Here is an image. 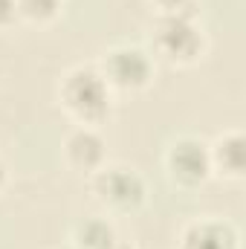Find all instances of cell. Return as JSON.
<instances>
[{
  "instance_id": "30bf717a",
  "label": "cell",
  "mask_w": 246,
  "mask_h": 249,
  "mask_svg": "<svg viewBox=\"0 0 246 249\" xmlns=\"http://www.w3.org/2000/svg\"><path fill=\"white\" fill-rule=\"evenodd\" d=\"M18 3V18H26L32 23H50L61 12L64 0H15Z\"/></svg>"
},
{
  "instance_id": "7c38bea8",
  "label": "cell",
  "mask_w": 246,
  "mask_h": 249,
  "mask_svg": "<svg viewBox=\"0 0 246 249\" xmlns=\"http://www.w3.org/2000/svg\"><path fill=\"white\" fill-rule=\"evenodd\" d=\"M15 18H18V3L15 0H0V29L12 26Z\"/></svg>"
},
{
  "instance_id": "8992f818",
  "label": "cell",
  "mask_w": 246,
  "mask_h": 249,
  "mask_svg": "<svg viewBox=\"0 0 246 249\" xmlns=\"http://www.w3.org/2000/svg\"><path fill=\"white\" fill-rule=\"evenodd\" d=\"M177 249H241V232L223 217H197L180 232Z\"/></svg>"
},
{
  "instance_id": "52a82bcc",
  "label": "cell",
  "mask_w": 246,
  "mask_h": 249,
  "mask_svg": "<svg viewBox=\"0 0 246 249\" xmlns=\"http://www.w3.org/2000/svg\"><path fill=\"white\" fill-rule=\"evenodd\" d=\"M64 160L75 171L93 174V171H99L107 162V142H105V136L96 127L78 124L64 139Z\"/></svg>"
},
{
  "instance_id": "8fae6325",
  "label": "cell",
  "mask_w": 246,
  "mask_h": 249,
  "mask_svg": "<svg viewBox=\"0 0 246 249\" xmlns=\"http://www.w3.org/2000/svg\"><path fill=\"white\" fill-rule=\"evenodd\" d=\"M159 15H194V0H154Z\"/></svg>"
},
{
  "instance_id": "9c48e42d",
  "label": "cell",
  "mask_w": 246,
  "mask_h": 249,
  "mask_svg": "<svg viewBox=\"0 0 246 249\" xmlns=\"http://www.w3.org/2000/svg\"><path fill=\"white\" fill-rule=\"evenodd\" d=\"M70 241L81 249H113L119 238L107 217H84L72 226Z\"/></svg>"
},
{
  "instance_id": "9a60e30c",
  "label": "cell",
  "mask_w": 246,
  "mask_h": 249,
  "mask_svg": "<svg viewBox=\"0 0 246 249\" xmlns=\"http://www.w3.org/2000/svg\"><path fill=\"white\" fill-rule=\"evenodd\" d=\"M58 249H81V247H75V244L70 241V244H64V247H58Z\"/></svg>"
},
{
  "instance_id": "ba28073f",
  "label": "cell",
  "mask_w": 246,
  "mask_h": 249,
  "mask_svg": "<svg viewBox=\"0 0 246 249\" xmlns=\"http://www.w3.org/2000/svg\"><path fill=\"white\" fill-rule=\"evenodd\" d=\"M211 157V171L229 180H241L246 168V139L241 130H226L209 145Z\"/></svg>"
},
{
  "instance_id": "3957f363",
  "label": "cell",
  "mask_w": 246,
  "mask_h": 249,
  "mask_svg": "<svg viewBox=\"0 0 246 249\" xmlns=\"http://www.w3.org/2000/svg\"><path fill=\"white\" fill-rule=\"evenodd\" d=\"M151 41L154 50L171 64H194L206 50V35L194 15H159Z\"/></svg>"
},
{
  "instance_id": "5b68a950",
  "label": "cell",
  "mask_w": 246,
  "mask_h": 249,
  "mask_svg": "<svg viewBox=\"0 0 246 249\" xmlns=\"http://www.w3.org/2000/svg\"><path fill=\"white\" fill-rule=\"evenodd\" d=\"M165 171L168 180L180 188L203 186L214 171H211V157L209 145L197 136H180L168 145L165 151Z\"/></svg>"
},
{
  "instance_id": "4fadbf2b",
  "label": "cell",
  "mask_w": 246,
  "mask_h": 249,
  "mask_svg": "<svg viewBox=\"0 0 246 249\" xmlns=\"http://www.w3.org/2000/svg\"><path fill=\"white\" fill-rule=\"evenodd\" d=\"M6 186V165H3V160H0V191Z\"/></svg>"
},
{
  "instance_id": "277c9868",
  "label": "cell",
  "mask_w": 246,
  "mask_h": 249,
  "mask_svg": "<svg viewBox=\"0 0 246 249\" xmlns=\"http://www.w3.org/2000/svg\"><path fill=\"white\" fill-rule=\"evenodd\" d=\"M99 72L113 90H145L154 78V58L142 47L119 44L105 53Z\"/></svg>"
},
{
  "instance_id": "5bb4252c",
  "label": "cell",
  "mask_w": 246,
  "mask_h": 249,
  "mask_svg": "<svg viewBox=\"0 0 246 249\" xmlns=\"http://www.w3.org/2000/svg\"><path fill=\"white\" fill-rule=\"evenodd\" d=\"M113 249H136V247H130V244H122V241H116V247Z\"/></svg>"
},
{
  "instance_id": "6da1fadb",
  "label": "cell",
  "mask_w": 246,
  "mask_h": 249,
  "mask_svg": "<svg viewBox=\"0 0 246 249\" xmlns=\"http://www.w3.org/2000/svg\"><path fill=\"white\" fill-rule=\"evenodd\" d=\"M64 110L78 124H102L113 110V87L96 67H72L58 84Z\"/></svg>"
},
{
  "instance_id": "7a4b0ae2",
  "label": "cell",
  "mask_w": 246,
  "mask_h": 249,
  "mask_svg": "<svg viewBox=\"0 0 246 249\" xmlns=\"http://www.w3.org/2000/svg\"><path fill=\"white\" fill-rule=\"evenodd\" d=\"M90 188L96 194V200L116 214H130L139 212L148 200V183L142 180V174L136 168L127 165H102L99 171L90 174Z\"/></svg>"
}]
</instances>
